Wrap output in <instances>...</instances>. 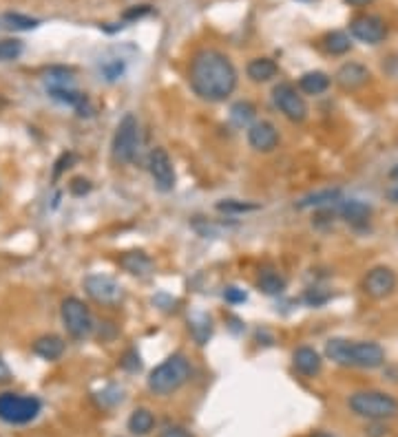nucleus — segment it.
<instances>
[{
    "mask_svg": "<svg viewBox=\"0 0 398 437\" xmlns=\"http://www.w3.org/2000/svg\"><path fill=\"white\" fill-rule=\"evenodd\" d=\"M3 23H5L7 29H14V31H29V29H36V27H38V20H36V18L23 16V13H5V16H3Z\"/></svg>",
    "mask_w": 398,
    "mask_h": 437,
    "instance_id": "28",
    "label": "nucleus"
},
{
    "mask_svg": "<svg viewBox=\"0 0 398 437\" xmlns=\"http://www.w3.org/2000/svg\"><path fill=\"white\" fill-rule=\"evenodd\" d=\"M190 333H193V338L197 341V345H206L208 338H210V333H213L210 318H208V316H199L197 321H193V323H190Z\"/></svg>",
    "mask_w": 398,
    "mask_h": 437,
    "instance_id": "29",
    "label": "nucleus"
},
{
    "mask_svg": "<svg viewBox=\"0 0 398 437\" xmlns=\"http://www.w3.org/2000/svg\"><path fill=\"white\" fill-rule=\"evenodd\" d=\"M370 69L361 62H345L334 73V84L348 93L363 89L370 82Z\"/></svg>",
    "mask_w": 398,
    "mask_h": 437,
    "instance_id": "14",
    "label": "nucleus"
},
{
    "mask_svg": "<svg viewBox=\"0 0 398 437\" xmlns=\"http://www.w3.org/2000/svg\"><path fill=\"white\" fill-rule=\"evenodd\" d=\"M157 437H193L184 426H177V424H168L162 433H159Z\"/></svg>",
    "mask_w": 398,
    "mask_h": 437,
    "instance_id": "33",
    "label": "nucleus"
},
{
    "mask_svg": "<svg viewBox=\"0 0 398 437\" xmlns=\"http://www.w3.org/2000/svg\"><path fill=\"white\" fill-rule=\"evenodd\" d=\"M272 102L274 106L279 109L288 122L292 124H303L308 119V102L306 97L301 95L294 84L290 82H279L274 89H272Z\"/></svg>",
    "mask_w": 398,
    "mask_h": 437,
    "instance_id": "7",
    "label": "nucleus"
},
{
    "mask_svg": "<svg viewBox=\"0 0 398 437\" xmlns=\"http://www.w3.org/2000/svg\"><path fill=\"white\" fill-rule=\"evenodd\" d=\"M217 210L226 212V214H244V212L257 210V206L248 201H239V199H222V201L217 204Z\"/></svg>",
    "mask_w": 398,
    "mask_h": 437,
    "instance_id": "30",
    "label": "nucleus"
},
{
    "mask_svg": "<svg viewBox=\"0 0 398 437\" xmlns=\"http://www.w3.org/2000/svg\"><path fill=\"white\" fill-rule=\"evenodd\" d=\"M336 201H341V188H326V190H318V192H312L308 197H303L301 201L296 204L298 210H308V208H330L334 206Z\"/></svg>",
    "mask_w": 398,
    "mask_h": 437,
    "instance_id": "20",
    "label": "nucleus"
},
{
    "mask_svg": "<svg viewBox=\"0 0 398 437\" xmlns=\"http://www.w3.org/2000/svg\"><path fill=\"white\" fill-rule=\"evenodd\" d=\"M85 292L97 305L115 307L124 301V287L109 274H89L85 278Z\"/></svg>",
    "mask_w": 398,
    "mask_h": 437,
    "instance_id": "9",
    "label": "nucleus"
},
{
    "mask_svg": "<svg viewBox=\"0 0 398 437\" xmlns=\"http://www.w3.org/2000/svg\"><path fill=\"white\" fill-rule=\"evenodd\" d=\"M292 367H294V371L298 375L314 377V375L321 373V369H323V358H321V353H318L316 349H312V347H298L292 353Z\"/></svg>",
    "mask_w": 398,
    "mask_h": 437,
    "instance_id": "15",
    "label": "nucleus"
},
{
    "mask_svg": "<svg viewBox=\"0 0 398 437\" xmlns=\"http://www.w3.org/2000/svg\"><path fill=\"white\" fill-rule=\"evenodd\" d=\"M31 349L38 358H43V360H58V358L65 353V341L55 333H45V336L36 338Z\"/></svg>",
    "mask_w": 398,
    "mask_h": 437,
    "instance_id": "18",
    "label": "nucleus"
},
{
    "mask_svg": "<svg viewBox=\"0 0 398 437\" xmlns=\"http://www.w3.org/2000/svg\"><path fill=\"white\" fill-rule=\"evenodd\" d=\"M117 263L119 267H122L124 272H129L131 276H139V278H144L153 272V258L142 252V250H129L124 252L122 256L117 258Z\"/></svg>",
    "mask_w": 398,
    "mask_h": 437,
    "instance_id": "17",
    "label": "nucleus"
},
{
    "mask_svg": "<svg viewBox=\"0 0 398 437\" xmlns=\"http://www.w3.org/2000/svg\"><path fill=\"white\" fill-rule=\"evenodd\" d=\"M385 365V349L374 341H352L350 343V367L374 371Z\"/></svg>",
    "mask_w": 398,
    "mask_h": 437,
    "instance_id": "12",
    "label": "nucleus"
},
{
    "mask_svg": "<svg viewBox=\"0 0 398 437\" xmlns=\"http://www.w3.org/2000/svg\"><path fill=\"white\" fill-rule=\"evenodd\" d=\"M398 287V276L389 265H374L365 272L361 289L372 301H385Z\"/></svg>",
    "mask_w": 398,
    "mask_h": 437,
    "instance_id": "8",
    "label": "nucleus"
},
{
    "mask_svg": "<svg viewBox=\"0 0 398 437\" xmlns=\"http://www.w3.org/2000/svg\"><path fill=\"white\" fill-rule=\"evenodd\" d=\"M350 35L363 45H381L387 38V25L381 16L361 13L350 20Z\"/></svg>",
    "mask_w": 398,
    "mask_h": 437,
    "instance_id": "10",
    "label": "nucleus"
},
{
    "mask_svg": "<svg viewBox=\"0 0 398 437\" xmlns=\"http://www.w3.org/2000/svg\"><path fill=\"white\" fill-rule=\"evenodd\" d=\"M345 3H348L350 7H367V5L374 3V0H345Z\"/></svg>",
    "mask_w": 398,
    "mask_h": 437,
    "instance_id": "35",
    "label": "nucleus"
},
{
    "mask_svg": "<svg viewBox=\"0 0 398 437\" xmlns=\"http://www.w3.org/2000/svg\"><path fill=\"white\" fill-rule=\"evenodd\" d=\"M149 175L153 179V184L159 192H171L177 184V175H175V166L173 159L164 148H153L149 155Z\"/></svg>",
    "mask_w": 398,
    "mask_h": 437,
    "instance_id": "11",
    "label": "nucleus"
},
{
    "mask_svg": "<svg viewBox=\"0 0 398 437\" xmlns=\"http://www.w3.org/2000/svg\"><path fill=\"white\" fill-rule=\"evenodd\" d=\"M257 287L266 296H276L286 289V278L276 270H262L257 276Z\"/></svg>",
    "mask_w": 398,
    "mask_h": 437,
    "instance_id": "23",
    "label": "nucleus"
},
{
    "mask_svg": "<svg viewBox=\"0 0 398 437\" xmlns=\"http://www.w3.org/2000/svg\"><path fill=\"white\" fill-rule=\"evenodd\" d=\"M40 409H43V404L33 395H20V393L0 395V420L7 424H27L36 420Z\"/></svg>",
    "mask_w": 398,
    "mask_h": 437,
    "instance_id": "5",
    "label": "nucleus"
},
{
    "mask_svg": "<svg viewBox=\"0 0 398 437\" xmlns=\"http://www.w3.org/2000/svg\"><path fill=\"white\" fill-rule=\"evenodd\" d=\"M348 406L354 415L370 422H385L398 417V400L394 395L376 389L356 391L348 397Z\"/></svg>",
    "mask_w": 398,
    "mask_h": 437,
    "instance_id": "3",
    "label": "nucleus"
},
{
    "mask_svg": "<svg viewBox=\"0 0 398 437\" xmlns=\"http://www.w3.org/2000/svg\"><path fill=\"white\" fill-rule=\"evenodd\" d=\"M332 77L326 71H308L298 77V91L306 95H321L330 89Z\"/></svg>",
    "mask_w": 398,
    "mask_h": 437,
    "instance_id": "19",
    "label": "nucleus"
},
{
    "mask_svg": "<svg viewBox=\"0 0 398 437\" xmlns=\"http://www.w3.org/2000/svg\"><path fill=\"white\" fill-rule=\"evenodd\" d=\"M350 343L348 338H330L326 343V358L338 367H350Z\"/></svg>",
    "mask_w": 398,
    "mask_h": 437,
    "instance_id": "24",
    "label": "nucleus"
},
{
    "mask_svg": "<svg viewBox=\"0 0 398 437\" xmlns=\"http://www.w3.org/2000/svg\"><path fill=\"white\" fill-rule=\"evenodd\" d=\"M69 190L75 197H85L87 192H91V182H89V179H85V177H75L73 182L69 184Z\"/></svg>",
    "mask_w": 398,
    "mask_h": 437,
    "instance_id": "31",
    "label": "nucleus"
},
{
    "mask_svg": "<svg viewBox=\"0 0 398 437\" xmlns=\"http://www.w3.org/2000/svg\"><path fill=\"white\" fill-rule=\"evenodd\" d=\"M321 47L328 55H345L352 49V38L345 31H330L323 35Z\"/></svg>",
    "mask_w": 398,
    "mask_h": 437,
    "instance_id": "25",
    "label": "nucleus"
},
{
    "mask_svg": "<svg viewBox=\"0 0 398 437\" xmlns=\"http://www.w3.org/2000/svg\"><path fill=\"white\" fill-rule=\"evenodd\" d=\"M246 73L252 82L262 84V82H270V79L279 73V67L272 57H254L248 62L246 67Z\"/></svg>",
    "mask_w": 398,
    "mask_h": 437,
    "instance_id": "21",
    "label": "nucleus"
},
{
    "mask_svg": "<svg viewBox=\"0 0 398 437\" xmlns=\"http://www.w3.org/2000/svg\"><path fill=\"white\" fill-rule=\"evenodd\" d=\"M193 377L190 360L184 353H171L166 360L159 363L146 377V387L157 397H168L188 385Z\"/></svg>",
    "mask_w": 398,
    "mask_h": 437,
    "instance_id": "2",
    "label": "nucleus"
},
{
    "mask_svg": "<svg viewBox=\"0 0 398 437\" xmlns=\"http://www.w3.org/2000/svg\"><path fill=\"white\" fill-rule=\"evenodd\" d=\"M60 316H63V325L73 341H85V338L93 333L91 309L80 301V298L75 296L65 298L63 307H60Z\"/></svg>",
    "mask_w": 398,
    "mask_h": 437,
    "instance_id": "6",
    "label": "nucleus"
},
{
    "mask_svg": "<svg viewBox=\"0 0 398 437\" xmlns=\"http://www.w3.org/2000/svg\"><path fill=\"white\" fill-rule=\"evenodd\" d=\"M23 40L18 38H5L0 40V62H11L23 55Z\"/></svg>",
    "mask_w": 398,
    "mask_h": 437,
    "instance_id": "27",
    "label": "nucleus"
},
{
    "mask_svg": "<svg viewBox=\"0 0 398 437\" xmlns=\"http://www.w3.org/2000/svg\"><path fill=\"white\" fill-rule=\"evenodd\" d=\"M139 148V122L133 113H127L119 124L115 126L113 139H111V157L115 164L129 166Z\"/></svg>",
    "mask_w": 398,
    "mask_h": 437,
    "instance_id": "4",
    "label": "nucleus"
},
{
    "mask_svg": "<svg viewBox=\"0 0 398 437\" xmlns=\"http://www.w3.org/2000/svg\"><path fill=\"white\" fill-rule=\"evenodd\" d=\"M254 104L246 102V99H242V102H237L232 109H230V119H232V124L239 126V128H244V126H250L254 124Z\"/></svg>",
    "mask_w": 398,
    "mask_h": 437,
    "instance_id": "26",
    "label": "nucleus"
},
{
    "mask_svg": "<svg viewBox=\"0 0 398 437\" xmlns=\"http://www.w3.org/2000/svg\"><path fill=\"white\" fill-rule=\"evenodd\" d=\"M389 199H392V201H394V204H398V186L389 190Z\"/></svg>",
    "mask_w": 398,
    "mask_h": 437,
    "instance_id": "37",
    "label": "nucleus"
},
{
    "mask_svg": "<svg viewBox=\"0 0 398 437\" xmlns=\"http://www.w3.org/2000/svg\"><path fill=\"white\" fill-rule=\"evenodd\" d=\"M246 137H248L250 148L257 153H272L279 146V142H281L276 126L268 122V119H259V122L250 124Z\"/></svg>",
    "mask_w": 398,
    "mask_h": 437,
    "instance_id": "13",
    "label": "nucleus"
},
{
    "mask_svg": "<svg viewBox=\"0 0 398 437\" xmlns=\"http://www.w3.org/2000/svg\"><path fill=\"white\" fill-rule=\"evenodd\" d=\"M149 13H151L149 5H139V7H133V9L124 11V20H135V18H142V16H149Z\"/></svg>",
    "mask_w": 398,
    "mask_h": 437,
    "instance_id": "34",
    "label": "nucleus"
},
{
    "mask_svg": "<svg viewBox=\"0 0 398 437\" xmlns=\"http://www.w3.org/2000/svg\"><path fill=\"white\" fill-rule=\"evenodd\" d=\"M188 84L199 99L219 104L226 102L235 93L239 84V75L232 60L226 53L217 49H202L190 60Z\"/></svg>",
    "mask_w": 398,
    "mask_h": 437,
    "instance_id": "1",
    "label": "nucleus"
},
{
    "mask_svg": "<svg viewBox=\"0 0 398 437\" xmlns=\"http://www.w3.org/2000/svg\"><path fill=\"white\" fill-rule=\"evenodd\" d=\"M224 298H226V303L237 305V303H244L248 296H246L244 289H239V287H226V289H224Z\"/></svg>",
    "mask_w": 398,
    "mask_h": 437,
    "instance_id": "32",
    "label": "nucleus"
},
{
    "mask_svg": "<svg viewBox=\"0 0 398 437\" xmlns=\"http://www.w3.org/2000/svg\"><path fill=\"white\" fill-rule=\"evenodd\" d=\"M389 177H392V179H398V166L389 170Z\"/></svg>",
    "mask_w": 398,
    "mask_h": 437,
    "instance_id": "38",
    "label": "nucleus"
},
{
    "mask_svg": "<svg viewBox=\"0 0 398 437\" xmlns=\"http://www.w3.org/2000/svg\"><path fill=\"white\" fill-rule=\"evenodd\" d=\"M7 375H9V369H7V365L3 363V358H0V382L7 380Z\"/></svg>",
    "mask_w": 398,
    "mask_h": 437,
    "instance_id": "36",
    "label": "nucleus"
},
{
    "mask_svg": "<svg viewBox=\"0 0 398 437\" xmlns=\"http://www.w3.org/2000/svg\"><path fill=\"white\" fill-rule=\"evenodd\" d=\"M372 214L374 208L367 201H361V199H348V201L338 206V216L350 226H367Z\"/></svg>",
    "mask_w": 398,
    "mask_h": 437,
    "instance_id": "16",
    "label": "nucleus"
},
{
    "mask_svg": "<svg viewBox=\"0 0 398 437\" xmlns=\"http://www.w3.org/2000/svg\"><path fill=\"white\" fill-rule=\"evenodd\" d=\"M127 426H129V431H131L133 435L146 437V435H151L153 428H155V415H153L151 409L139 406V409H135V411L131 413Z\"/></svg>",
    "mask_w": 398,
    "mask_h": 437,
    "instance_id": "22",
    "label": "nucleus"
}]
</instances>
